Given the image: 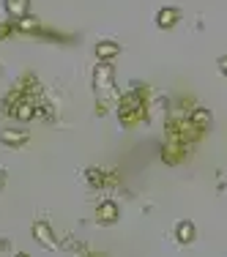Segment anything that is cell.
Masks as SVG:
<instances>
[{"instance_id":"obj_13","label":"cell","mask_w":227,"mask_h":257,"mask_svg":"<svg viewBox=\"0 0 227 257\" xmlns=\"http://www.w3.org/2000/svg\"><path fill=\"white\" fill-rule=\"evenodd\" d=\"M14 20H9V22H0V41H3V39H9V36L11 33H14Z\"/></svg>"},{"instance_id":"obj_8","label":"cell","mask_w":227,"mask_h":257,"mask_svg":"<svg viewBox=\"0 0 227 257\" xmlns=\"http://www.w3.org/2000/svg\"><path fill=\"white\" fill-rule=\"evenodd\" d=\"M115 55H121V44H115V41H99L96 44V58L99 60H112Z\"/></svg>"},{"instance_id":"obj_12","label":"cell","mask_w":227,"mask_h":257,"mask_svg":"<svg viewBox=\"0 0 227 257\" xmlns=\"http://www.w3.org/2000/svg\"><path fill=\"white\" fill-rule=\"evenodd\" d=\"M14 115H17V120H30L36 115V107L30 101H20V104H17V112Z\"/></svg>"},{"instance_id":"obj_10","label":"cell","mask_w":227,"mask_h":257,"mask_svg":"<svg viewBox=\"0 0 227 257\" xmlns=\"http://www.w3.org/2000/svg\"><path fill=\"white\" fill-rule=\"evenodd\" d=\"M189 120H192V126H194V128H200V132H205V128L211 126V112H208V109H202V107H197V109H192V115H189Z\"/></svg>"},{"instance_id":"obj_16","label":"cell","mask_w":227,"mask_h":257,"mask_svg":"<svg viewBox=\"0 0 227 257\" xmlns=\"http://www.w3.org/2000/svg\"><path fill=\"white\" fill-rule=\"evenodd\" d=\"M14 257H30V254H25V252H17Z\"/></svg>"},{"instance_id":"obj_4","label":"cell","mask_w":227,"mask_h":257,"mask_svg":"<svg viewBox=\"0 0 227 257\" xmlns=\"http://www.w3.org/2000/svg\"><path fill=\"white\" fill-rule=\"evenodd\" d=\"M33 238L41 243L44 249H58V241H55V232L47 222H36L33 224Z\"/></svg>"},{"instance_id":"obj_11","label":"cell","mask_w":227,"mask_h":257,"mask_svg":"<svg viewBox=\"0 0 227 257\" xmlns=\"http://www.w3.org/2000/svg\"><path fill=\"white\" fill-rule=\"evenodd\" d=\"M175 238H178V243H192L194 241V224L192 222H181L175 227Z\"/></svg>"},{"instance_id":"obj_15","label":"cell","mask_w":227,"mask_h":257,"mask_svg":"<svg viewBox=\"0 0 227 257\" xmlns=\"http://www.w3.org/2000/svg\"><path fill=\"white\" fill-rule=\"evenodd\" d=\"M3 183H6V173L0 170V189H3Z\"/></svg>"},{"instance_id":"obj_5","label":"cell","mask_w":227,"mask_h":257,"mask_svg":"<svg viewBox=\"0 0 227 257\" xmlns=\"http://www.w3.org/2000/svg\"><path fill=\"white\" fill-rule=\"evenodd\" d=\"M178 20H181V11L170 6V9H162V11L156 14V28H159V30H170V28H175Z\"/></svg>"},{"instance_id":"obj_9","label":"cell","mask_w":227,"mask_h":257,"mask_svg":"<svg viewBox=\"0 0 227 257\" xmlns=\"http://www.w3.org/2000/svg\"><path fill=\"white\" fill-rule=\"evenodd\" d=\"M14 28L20 30V33H39V30H41V22L36 20V17L25 14V17H20V20H14Z\"/></svg>"},{"instance_id":"obj_6","label":"cell","mask_w":227,"mask_h":257,"mask_svg":"<svg viewBox=\"0 0 227 257\" xmlns=\"http://www.w3.org/2000/svg\"><path fill=\"white\" fill-rule=\"evenodd\" d=\"M96 216H99L101 224H115L118 222V205L112 200H104V203L96 208Z\"/></svg>"},{"instance_id":"obj_1","label":"cell","mask_w":227,"mask_h":257,"mask_svg":"<svg viewBox=\"0 0 227 257\" xmlns=\"http://www.w3.org/2000/svg\"><path fill=\"white\" fill-rule=\"evenodd\" d=\"M118 118L124 126H134L145 118V90L134 88L118 101Z\"/></svg>"},{"instance_id":"obj_7","label":"cell","mask_w":227,"mask_h":257,"mask_svg":"<svg viewBox=\"0 0 227 257\" xmlns=\"http://www.w3.org/2000/svg\"><path fill=\"white\" fill-rule=\"evenodd\" d=\"M3 9H6V14H9V20H20V17L28 14L30 0H3Z\"/></svg>"},{"instance_id":"obj_14","label":"cell","mask_w":227,"mask_h":257,"mask_svg":"<svg viewBox=\"0 0 227 257\" xmlns=\"http://www.w3.org/2000/svg\"><path fill=\"white\" fill-rule=\"evenodd\" d=\"M219 69H222V74L227 77V55H224V58H222V60H219Z\"/></svg>"},{"instance_id":"obj_2","label":"cell","mask_w":227,"mask_h":257,"mask_svg":"<svg viewBox=\"0 0 227 257\" xmlns=\"http://www.w3.org/2000/svg\"><path fill=\"white\" fill-rule=\"evenodd\" d=\"M93 88L99 90V93H112L115 82H112V66L107 63V60H99V66H96L93 71Z\"/></svg>"},{"instance_id":"obj_3","label":"cell","mask_w":227,"mask_h":257,"mask_svg":"<svg viewBox=\"0 0 227 257\" xmlns=\"http://www.w3.org/2000/svg\"><path fill=\"white\" fill-rule=\"evenodd\" d=\"M28 140H30V134L25 128H3V132H0V143H3L6 148H22Z\"/></svg>"}]
</instances>
